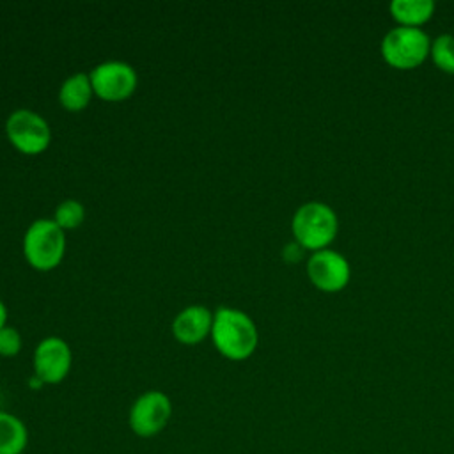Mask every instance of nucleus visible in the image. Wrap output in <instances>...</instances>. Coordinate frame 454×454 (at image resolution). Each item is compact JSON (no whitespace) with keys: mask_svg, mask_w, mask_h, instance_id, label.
<instances>
[{"mask_svg":"<svg viewBox=\"0 0 454 454\" xmlns=\"http://www.w3.org/2000/svg\"><path fill=\"white\" fill-rule=\"evenodd\" d=\"M434 12L433 0H392L390 14L404 27H419Z\"/></svg>","mask_w":454,"mask_h":454,"instance_id":"nucleus-13","label":"nucleus"},{"mask_svg":"<svg viewBox=\"0 0 454 454\" xmlns=\"http://www.w3.org/2000/svg\"><path fill=\"white\" fill-rule=\"evenodd\" d=\"M28 445L25 422L7 411H0V454H23Z\"/></svg>","mask_w":454,"mask_h":454,"instance_id":"nucleus-11","label":"nucleus"},{"mask_svg":"<svg viewBox=\"0 0 454 454\" xmlns=\"http://www.w3.org/2000/svg\"><path fill=\"white\" fill-rule=\"evenodd\" d=\"M71 369V349L60 337L43 339L34 351V372L43 383H60Z\"/></svg>","mask_w":454,"mask_h":454,"instance_id":"nucleus-9","label":"nucleus"},{"mask_svg":"<svg viewBox=\"0 0 454 454\" xmlns=\"http://www.w3.org/2000/svg\"><path fill=\"white\" fill-rule=\"evenodd\" d=\"M85 216V209L78 200L67 199L64 202H60L55 209V223L66 231V229H74L83 222Z\"/></svg>","mask_w":454,"mask_h":454,"instance_id":"nucleus-15","label":"nucleus"},{"mask_svg":"<svg viewBox=\"0 0 454 454\" xmlns=\"http://www.w3.org/2000/svg\"><path fill=\"white\" fill-rule=\"evenodd\" d=\"M211 339L215 348L229 360H245L257 348V328L241 310L220 307L213 316Z\"/></svg>","mask_w":454,"mask_h":454,"instance_id":"nucleus-1","label":"nucleus"},{"mask_svg":"<svg viewBox=\"0 0 454 454\" xmlns=\"http://www.w3.org/2000/svg\"><path fill=\"white\" fill-rule=\"evenodd\" d=\"M21 349V335L12 326L0 328V356H14Z\"/></svg>","mask_w":454,"mask_h":454,"instance_id":"nucleus-16","label":"nucleus"},{"mask_svg":"<svg viewBox=\"0 0 454 454\" xmlns=\"http://www.w3.org/2000/svg\"><path fill=\"white\" fill-rule=\"evenodd\" d=\"M291 229L300 247L317 252L326 248L337 236L339 218L325 202L310 200L296 209Z\"/></svg>","mask_w":454,"mask_h":454,"instance_id":"nucleus-2","label":"nucleus"},{"mask_svg":"<svg viewBox=\"0 0 454 454\" xmlns=\"http://www.w3.org/2000/svg\"><path fill=\"white\" fill-rule=\"evenodd\" d=\"M64 250L66 236L55 220L39 218L30 223L23 238V252L35 270H53L62 261Z\"/></svg>","mask_w":454,"mask_h":454,"instance_id":"nucleus-3","label":"nucleus"},{"mask_svg":"<svg viewBox=\"0 0 454 454\" xmlns=\"http://www.w3.org/2000/svg\"><path fill=\"white\" fill-rule=\"evenodd\" d=\"M5 131L12 145L25 154L43 153L51 138L48 122L39 114L27 108L14 110L9 115Z\"/></svg>","mask_w":454,"mask_h":454,"instance_id":"nucleus-6","label":"nucleus"},{"mask_svg":"<svg viewBox=\"0 0 454 454\" xmlns=\"http://www.w3.org/2000/svg\"><path fill=\"white\" fill-rule=\"evenodd\" d=\"M429 50V35L419 27L399 25L390 28L381 41V55L385 62L397 69L417 67L426 60Z\"/></svg>","mask_w":454,"mask_h":454,"instance_id":"nucleus-4","label":"nucleus"},{"mask_svg":"<svg viewBox=\"0 0 454 454\" xmlns=\"http://www.w3.org/2000/svg\"><path fill=\"white\" fill-rule=\"evenodd\" d=\"M92 92L90 76L85 73H76L62 83L59 90V101L64 108L76 112L89 105Z\"/></svg>","mask_w":454,"mask_h":454,"instance_id":"nucleus-12","label":"nucleus"},{"mask_svg":"<svg viewBox=\"0 0 454 454\" xmlns=\"http://www.w3.org/2000/svg\"><path fill=\"white\" fill-rule=\"evenodd\" d=\"M211 312L202 305H192L176 316L172 333L183 344H199L207 333H211Z\"/></svg>","mask_w":454,"mask_h":454,"instance_id":"nucleus-10","label":"nucleus"},{"mask_svg":"<svg viewBox=\"0 0 454 454\" xmlns=\"http://www.w3.org/2000/svg\"><path fill=\"white\" fill-rule=\"evenodd\" d=\"M433 62L445 73L454 74V35L442 34L431 43Z\"/></svg>","mask_w":454,"mask_h":454,"instance_id":"nucleus-14","label":"nucleus"},{"mask_svg":"<svg viewBox=\"0 0 454 454\" xmlns=\"http://www.w3.org/2000/svg\"><path fill=\"white\" fill-rule=\"evenodd\" d=\"M349 264L346 257L335 250L323 248L314 252L307 261V275L310 282L326 293H337L349 282Z\"/></svg>","mask_w":454,"mask_h":454,"instance_id":"nucleus-8","label":"nucleus"},{"mask_svg":"<svg viewBox=\"0 0 454 454\" xmlns=\"http://www.w3.org/2000/svg\"><path fill=\"white\" fill-rule=\"evenodd\" d=\"M172 417V403L160 390H147L135 399L128 413L129 429L140 438L160 434Z\"/></svg>","mask_w":454,"mask_h":454,"instance_id":"nucleus-5","label":"nucleus"},{"mask_svg":"<svg viewBox=\"0 0 454 454\" xmlns=\"http://www.w3.org/2000/svg\"><path fill=\"white\" fill-rule=\"evenodd\" d=\"M5 321H7V309H5L4 301L0 300V328L5 326Z\"/></svg>","mask_w":454,"mask_h":454,"instance_id":"nucleus-17","label":"nucleus"},{"mask_svg":"<svg viewBox=\"0 0 454 454\" xmlns=\"http://www.w3.org/2000/svg\"><path fill=\"white\" fill-rule=\"evenodd\" d=\"M89 76L92 90L106 101H122L129 98L137 87L135 69L121 60L101 62Z\"/></svg>","mask_w":454,"mask_h":454,"instance_id":"nucleus-7","label":"nucleus"}]
</instances>
